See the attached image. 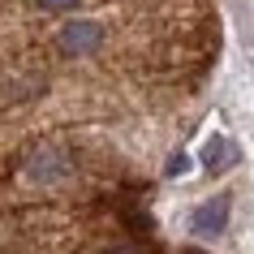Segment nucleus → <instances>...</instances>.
<instances>
[{"instance_id": "f257e3e1", "label": "nucleus", "mask_w": 254, "mask_h": 254, "mask_svg": "<svg viewBox=\"0 0 254 254\" xmlns=\"http://www.w3.org/2000/svg\"><path fill=\"white\" fill-rule=\"evenodd\" d=\"M17 177H22L26 186L52 190V186H61V181L73 177V155H69L61 142H52V138H39V142H30V147L22 151Z\"/></svg>"}, {"instance_id": "7ed1b4c3", "label": "nucleus", "mask_w": 254, "mask_h": 254, "mask_svg": "<svg viewBox=\"0 0 254 254\" xmlns=\"http://www.w3.org/2000/svg\"><path fill=\"white\" fill-rule=\"evenodd\" d=\"M224 224H228V198L220 194V198H207L194 211V233L198 237H215V233H224Z\"/></svg>"}, {"instance_id": "f03ea898", "label": "nucleus", "mask_w": 254, "mask_h": 254, "mask_svg": "<svg viewBox=\"0 0 254 254\" xmlns=\"http://www.w3.org/2000/svg\"><path fill=\"white\" fill-rule=\"evenodd\" d=\"M108 43V26L99 22H86V17H73L65 26H56L52 35V48L56 56H65V61H86V56H99Z\"/></svg>"}, {"instance_id": "20e7f679", "label": "nucleus", "mask_w": 254, "mask_h": 254, "mask_svg": "<svg viewBox=\"0 0 254 254\" xmlns=\"http://www.w3.org/2000/svg\"><path fill=\"white\" fill-rule=\"evenodd\" d=\"M39 13H73L78 4H86V0H30Z\"/></svg>"}, {"instance_id": "39448f33", "label": "nucleus", "mask_w": 254, "mask_h": 254, "mask_svg": "<svg viewBox=\"0 0 254 254\" xmlns=\"http://www.w3.org/2000/svg\"><path fill=\"white\" fill-rule=\"evenodd\" d=\"M224 155H228V142H224V138H215L211 147H207V164H211L215 173H220V168H228V164H224Z\"/></svg>"}]
</instances>
